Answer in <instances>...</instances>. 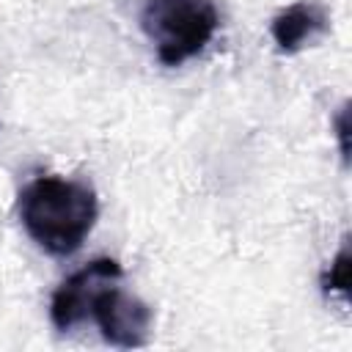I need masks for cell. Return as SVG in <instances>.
<instances>
[{"label": "cell", "mask_w": 352, "mask_h": 352, "mask_svg": "<svg viewBox=\"0 0 352 352\" xmlns=\"http://www.w3.org/2000/svg\"><path fill=\"white\" fill-rule=\"evenodd\" d=\"M16 212L41 250L50 256H72L88 239L99 217V201L85 182L50 173L22 187Z\"/></svg>", "instance_id": "obj_1"}, {"label": "cell", "mask_w": 352, "mask_h": 352, "mask_svg": "<svg viewBox=\"0 0 352 352\" xmlns=\"http://www.w3.org/2000/svg\"><path fill=\"white\" fill-rule=\"evenodd\" d=\"M324 30H327V14L316 3H305V0L292 3L289 8L278 11L270 25L275 47L286 55L302 50L311 38H316Z\"/></svg>", "instance_id": "obj_5"}, {"label": "cell", "mask_w": 352, "mask_h": 352, "mask_svg": "<svg viewBox=\"0 0 352 352\" xmlns=\"http://www.w3.org/2000/svg\"><path fill=\"white\" fill-rule=\"evenodd\" d=\"M349 280H352V256H349V245L344 242L338 248V253L333 256L330 267L322 272V289L324 292H341L346 297L349 294Z\"/></svg>", "instance_id": "obj_6"}, {"label": "cell", "mask_w": 352, "mask_h": 352, "mask_svg": "<svg viewBox=\"0 0 352 352\" xmlns=\"http://www.w3.org/2000/svg\"><path fill=\"white\" fill-rule=\"evenodd\" d=\"M121 264L116 258H94L74 275H69L50 300V319L60 333L74 330L82 319H88V305L96 289L107 280H121Z\"/></svg>", "instance_id": "obj_4"}, {"label": "cell", "mask_w": 352, "mask_h": 352, "mask_svg": "<svg viewBox=\"0 0 352 352\" xmlns=\"http://www.w3.org/2000/svg\"><path fill=\"white\" fill-rule=\"evenodd\" d=\"M220 14L212 0H146L140 28L162 66H182L217 33Z\"/></svg>", "instance_id": "obj_2"}, {"label": "cell", "mask_w": 352, "mask_h": 352, "mask_svg": "<svg viewBox=\"0 0 352 352\" xmlns=\"http://www.w3.org/2000/svg\"><path fill=\"white\" fill-rule=\"evenodd\" d=\"M333 126H336V138H338V151H341L344 162H349V113H346V104L336 113Z\"/></svg>", "instance_id": "obj_7"}, {"label": "cell", "mask_w": 352, "mask_h": 352, "mask_svg": "<svg viewBox=\"0 0 352 352\" xmlns=\"http://www.w3.org/2000/svg\"><path fill=\"white\" fill-rule=\"evenodd\" d=\"M88 316L96 322L102 338L113 346H143L151 333V308L132 292L107 280L96 289L88 305Z\"/></svg>", "instance_id": "obj_3"}]
</instances>
